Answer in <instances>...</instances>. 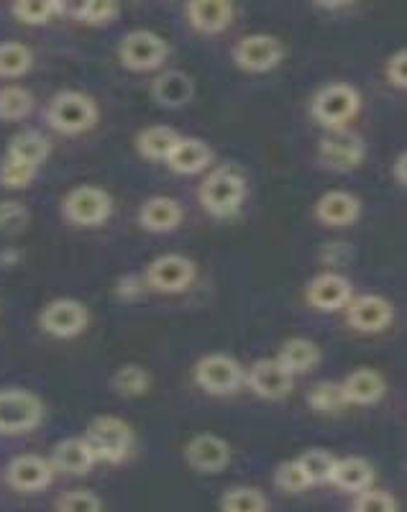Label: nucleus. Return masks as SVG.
I'll list each match as a JSON object with an SVG mask.
<instances>
[{
  "instance_id": "obj_20",
  "label": "nucleus",
  "mask_w": 407,
  "mask_h": 512,
  "mask_svg": "<svg viewBox=\"0 0 407 512\" xmlns=\"http://www.w3.org/2000/svg\"><path fill=\"white\" fill-rule=\"evenodd\" d=\"M185 210H182L180 200L167 198V195H154V198L144 200L139 208V223L144 231L149 233H169L180 228Z\"/></svg>"
},
{
  "instance_id": "obj_16",
  "label": "nucleus",
  "mask_w": 407,
  "mask_h": 512,
  "mask_svg": "<svg viewBox=\"0 0 407 512\" xmlns=\"http://www.w3.org/2000/svg\"><path fill=\"white\" fill-rule=\"evenodd\" d=\"M346 320L359 333H382L395 320V308L382 295H359L346 305Z\"/></svg>"
},
{
  "instance_id": "obj_37",
  "label": "nucleus",
  "mask_w": 407,
  "mask_h": 512,
  "mask_svg": "<svg viewBox=\"0 0 407 512\" xmlns=\"http://www.w3.org/2000/svg\"><path fill=\"white\" fill-rule=\"evenodd\" d=\"M57 512H103V500L90 489H70L57 497Z\"/></svg>"
},
{
  "instance_id": "obj_2",
  "label": "nucleus",
  "mask_w": 407,
  "mask_h": 512,
  "mask_svg": "<svg viewBox=\"0 0 407 512\" xmlns=\"http://www.w3.org/2000/svg\"><path fill=\"white\" fill-rule=\"evenodd\" d=\"M98 103L80 90H59L47 105V121L54 131L67 136L85 134L98 123Z\"/></svg>"
},
{
  "instance_id": "obj_42",
  "label": "nucleus",
  "mask_w": 407,
  "mask_h": 512,
  "mask_svg": "<svg viewBox=\"0 0 407 512\" xmlns=\"http://www.w3.org/2000/svg\"><path fill=\"white\" fill-rule=\"evenodd\" d=\"M384 75H387V82H390L392 88L405 90L407 85V49L400 47L387 64H384Z\"/></svg>"
},
{
  "instance_id": "obj_15",
  "label": "nucleus",
  "mask_w": 407,
  "mask_h": 512,
  "mask_svg": "<svg viewBox=\"0 0 407 512\" xmlns=\"http://www.w3.org/2000/svg\"><path fill=\"white\" fill-rule=\"evenodd\" d=\"M308 303L320 313H336V310L346 308L349 300L354 297V285L346 274L338 272H320L308 282L305 290Z\"/></svg>"
},
{
  "instance_id": "obj_31",
  "label": "nucleus",
  "mask_w": 407,
  "mask_h": 512,
  "mask_svg": "<svg viewBox=\"0 0 407 512\" xmlns=\"http://www.w3.org/2000/svg\"><path fill=\"white\" fill-rule=\"evenodd\" d=\"M221 512H269V500L259 487H231L223 492Z\"/></svg>"
},
{
  "instance_id": "obj_11",
  "label": "nucleus",
  "mask_w": 407,
  "mask_h": 512,
  "mask_svg": "<svg viewBox=\"0 0 407 512\" xmlns=\"http://www.w3.org/2000/svg\"><path fill=\"white\" fill-rule=\"evenodd\" d=\"M367 157V144L351 128H336L320 139L318 159L333 172H354Z\"/></svg>"
},
{
  "instance_id": "obj_5",
  "label": "nucleus",
  "mask_w": 407,
  "mask_h": 512,
  "mask_svg": "<svg viewBox=\"0 0 407 512\" xmlns=\"http://www.w3.org/2000/svg\"><path fill=\"white\" fill-rule=\"evenodd\" d=\"M44 420V402L29 390H0V436L31 433Z\"/></svg>"
},
{
  "instance_id": "obj_6",
  "label": "nucleus",
  "mask_w": 407,
  "mask_h": 512,
  "mask_svg": "<svg viewBox=\"0 0 407 512\" xmlns=\"http://www.w3.org/2000/svg\"><path fill=\"white\" fill-rule=\"evenodd\" d=\"M246 369L241 367L239 361L228 354H208L195 364L192 369V379L198 384L200 390L208 395L226 397L236 395L244 387Z\"/></svg>"
},
{
  "instance_id": "obj_4",
  "label": "nucleus",
  "mask_w": 407,
  "mask_h": 512,
  "mask_svg": "<svg viewBox=\"0 0 407 512\" xmlns=\"http://www.w3.org/2000/svg\"><path fill=\"white\" fill-rule=\"evenodd\" d=\"M85 441H88L90 451H93L95 461H105V464H121L131 451L134 443V431L118 415H98L85 431Z\"/></svg>"
},
{
  "instance_id": "obj_18",
  "label": "nucleus",
  "mask_w": 407,
  "mask_h": 512,
  "mask_svg": "<svg viewBox=\"0 0 407 512\" xmlns=\"http://www.w3.org/2000/svg\"><path fill=\"white\" fill-rule=\"evenodd\" d=\"M233 3L228 0H190L185 6V16L192 29L200 34H221L233 24Z\"/></svg>"
},
{
  "instance_id": "obj_21",
  "label": "nucleus",
  "mask_w": 407,
  "mask_h": 512,
  "mask_svg": "<svg viewBox=\"0 0 407 512\" xmlns=\"http://www.w3.org/2000/svg\"><path fill=\"white\" fill-rule=\"evenodd\" d=\"M49 464H52L54 472L70 474V477H82L93 469V464H98L90 451L88 441L85 438H64L57 446L52 448V456H49Z\"/></svg>"
},
{
  "instance_id": "obj_38",
  "label": "nucleus",
  "mask_w": 407,
  "mask_h": 512,
  "mask_svg": "<svg viewBox=\"0 0 407 512\" xmlns=\"http://www.w3.org/2000/svg\"><path fill=\"white\" fill-rule=\"evenodd\" d=\"M36 175H39V167H31V164L16 162L11 157L0 162V185L11 187V190H21V187L31 185Z\"/></svg>"
},
{
  "instance_id": "obj_7",
  "label": "nucleus",
  "mask_w": 407,
  "mask_h": 512,
  "mask_svg": "<svg viewBox=\"0 0 407 512\" xmlns=\"http://www.w3.org/2000/svg\"><path fill=\"white\" fill-rule=\"evenodd\" d=\"M285 54H287V47L280 36L246 34V36H241L236 44H233L231 57L239 70L262 75V72H269V70H274V67H280L282 59H285Z\"/></svg>"
},
{
  "instance_id": "obj_17",
  "label": "nucleus",
  "mask_w": 407,
  "mask_h": 512,
  "mask_svg": "<svg viewBox=\"0 0 407 512\" xmlns=\"http://www.w3.org/2000/svg\"><path fill=\"white\" fill-rule=\"evenodd\" d=\"M54 479V469L49 459L39 454H21L11 459L6 469V482L18 492H41Z\"/></svg>"
},
{
  "instance_id": "obj_3",
  "label": "nucleus",
  "mask_w": 407,
  "mask_h": 512,
  "mask_svg": "<svg viewBox=\"0 0 407 512\" xmlns=\"http://www.w3.org/2000/svg\"><path fill=\"white\" fill-rule=\"evenodd\" d=\"M361 111V93L349 82H331L323 85L310 100V113L318 123L336 131V128H349L356 113Z\"/></svg>"
},
{
  "instance_id": "obj_13",
  "label": "nucleus",
  "mask_w": 407,
  "mask_h": 512,
  "mask_svg": "<svg viewBox=\"0 0 407 512\" xmlns=\"http://www.w3.org/2000/svg\"><path fill=\"white\" fill-rule=\"evenodd\" d=\"M244 384L262 400H285L295 387V374L287 372L277 359H259L249 367Z\"/></svg>"
},
{
  "instance_id": "obj_33",
  "label": "nucleus",
  "mask_w": 407,
  "mask_h": 512,
  "mask_svg": "<svg viewBox=\"0 0 407 512\" xmlns=\"http://www.w3.org/2000/svg\"><path fill=\"white\" fill-rule=\"evenodd\" d=\"M34 54L21 41H3L0 44V77H21L31 70Z\"/></svg>"
},
{
  "instance_id": "obj_36",
  "label": "nucleus",
  "mask_w": 407,
  "mask_h": 512,
  "mask_svg": "<svg viewBox=\"0 0 407 512\" xmlns=\"http://www.w3.org/2000/svg\"><path fill=\"white\" fill-rule=\"evenodd\" d=\"M308 402L315 413L323 415L341 413V410L349 405L344 397V390H341V382H318L313 390H310Z\"/></svg>"
},
{
  "instance_id": "obj_43",
  "label": "nucleus",
  "mask_w": 407,
  "mask_h": 512,
  "mask_svg": "<svg viewBox=\"0 0 407 512\" xmlns=\"http://www.w3.org/2000/svg\"><path fill=\"white\" fill-rule=\"evenodd\" d=\"M146 282L144 277H139V274H126V277H121L118 280V297H123V300H134V297H139L141 292H144Z\"/></svg>"
},
{
  "instance_id": "obj_30",
  "label": "nucleus",
  "mask_w": 407,
  "mask_h": 512,
  "mask_svg": "<svg viewBox=\"0 0 407 512\" xmlns=\"http://www.w3.org/2000/svg\"><path fill=\"white\" fill-rule=\"evenodd\" d=\"M297 464L303 469L310 487H315V484H331L336 456H333L331 451H326V448H308L305 454L297 456Z\"/></svg>"
},
{
  "instance_id": "obj_32",
  "label": "nucleus",
  "mask_w": 407,
  "mask_h": 512,
  "mask_svg": "<svg viewBox=\"0 0 407 512\" xmlns=\"http://www.w3.org/2000/svg\"><path fill=\"white\" fill-rule=\"evenodd\" d=\"M111 387L121 397H141L152 387V374L146 372L141 364H123L111 377Z\"/></svg>"
},
{
  "instance_id": "obj_29",
  "label": "nucleus",
  "mask_w": 407,
  "mask_h": 512,
  "mask_svg": "<svg viewBox=\"0 0 407 512\" xmlns=\"http://www.w3.org/2000/svg\"><path fill=\"white\" fill-rule=\"evenodd\" d=\"M62 13H72L88 26H108L121 16V6L113 0H85L80 6H62Z\"/></svg>"
},
{
  "instance_id": "obj_1",
  "label": "nucleus",
  "mask_w": 407,
  "mask_h": 512,
  "mask_svg": "<svg viewBox=\"0 0 407 512\" xmlns=\"http://www.w3.org/2000/svg\"><path fill=\"white\" fill-rule=\"evenodd\" d=\"M200 205L213 218L236 216L246 200V180L233 167L210 169L198 190Z\"/></svg>"
},
{
  "instance_id": "obj_9",
  "label": "nucleus",
  "mask_w": 407,
  "mask_h": 512,
  "mask_svg": "<svg viewBox=\"0 0 407 512\" xmlns=\"http://www.w3.org/2000/svg\"><path fill=\"white\" fill-rule=\"evenodd\" d=\"M167 54V41L149 29L128 31L121 39V44H118V59H121L123 67L131 72L157 70V67H162Z\"/></svg>"
},
{
  "instance_id": "obj_34",
  "label": "nucleus",
  "mask_w": 407,
  "mask_h": 512,
  "mask_svg": "<svg viewBox=\"0 0 407 512\" xmlns=\"http://www.w3.org/2000/svg\"><path fill=\"white\" fill-rule=\"evenodd\" d=\"M34 111V95L21 85L0 88V121H21Z\"/></svg>"
},
{
  "instance_id": "obj_44",
  "label": "nucleus",
  "mask_w": 407,
  "mask_h": 512,
  "mask_svg": "<svg viewBox=\"0 0 407 512\" xmlns=\"http://www.w3.org/2000/svg\"><path fill=\"white\" fill-rule=\"evenodd\" d=\"M392 175H395V180L400 182V185H405L407 182V152L397 154L395 164H392Z\"/></svg>"
},
{
  "instance_id": "obj_35",
  "label": "nucleus",
  "mask_w": 407,
  "mask_h": 512,
  "mask_svg": "<svg viewBox=\"0 0 407 512\" xmlns=\"http://www.w3.org/2000/svg\"><path fill=\"white\" fill-rule=\"evenodd\" d=\"M13 16L26 26H41L49 24L57 13H62V3L54 0H18L11 6Z\"/></svg>"
},
{
  "instance_id": "obj_39",
  "label": "nucleus",
  "mask_w": 407,
  "mask_h": 512,
  "mask_svg": "<svg viewBox=\"0 0 407 512\" xmlns=\"http://www.w3.org/2000/svg\"><path fill=\"white\" fill-rule=\"evenodd\" d=\"M274 484H277L282 492H287V495H300V492H305V489L310 487L303 469H300V464H297V459L282 461V464L277 466V472H274Z\"/></svg>"
},
{
  "instance_id": "obj_23",
  "label": "nucleus",
  "mask_w": 407,
  "mask_h": 512,
  "mask_svg": "<svg viewBox=\"0 0 407 512\" xmlns=\"http://www.w3.org/2000/svg\"><path fill=\"white\" fill-rule=\"evenodd\" d=\"M341 390L349 405H374L387 395V379L372 367H359L341 382Z\"/></svg>"
},
{
  "instance_id": "obj_26",
  "label": "nucleus",
  "mask_w": 407,
  "mask_h": 512,
  "mask_svg": "<svg viewBox=\"0 0 407 512\" xmlns=\"http://www.w3.org/2000/svg\"><path fill=\"white\" fill-rule=\"evenodd\" d=\"M277 361H280L282 367L290 374H305L320 364V349L315 341H310V338H287L285 344H282L280 354H277Z\"/></svg>"
},
{
  "instance_id": "obj_8",
  "label": "nucleus",
  "mask_w": 407,
  "mask_h": 512,
  "mask_svg": "<svg viewBox=\"0 0 407 512\" xmlns=\"http://www.w3.org/2000/svg\"><path fill=\"white\" fill-rule=\"evenodd\" d=\"M62 213L75 226H100L111 218L113 198L98 185H77L64 195Z\"/></svg>"
},
{
  "instance_id": "obj_41",
  "label": "nucleus",
  "mask_w": 407,
  "mask_h": 512,
  "mask_svg": "<svg viewBox=\"0 0 407 512\" xmlns=\"http://www.w3.org/2000/svg\"><path fill=\"white\" fill-rule=\"evenodd\" d=\"M29 221V213L21 203L16 200H3L0 203V231H18L24 228Z\"/></svg>"
},
{
  "instance_id": "obj_14",
  "label": "nucleus",
  "mask_w": 407,
  "mask_h": 512,
  "mask_svg": "<svg viewBox=\"0 0 407 512\" xmlns=\"http://www.w3.org/2000/svg\"><path fill=\"white\" fill-rule=\"evenodd\" d=\"M185 461L198 474H221L231 464V443L216 433H198L187 441Z\"/></svg>"
},
{
  "instance_id": "obj_19",
  "label": "nucleus",
  "mask_w": 407,
  "mask_h": 512,
  "mask_svg": "<svg viewBox=\"0 0 407 512\" xmlns=\"http://www.w3.org/2000/svg\"><path fill=\"white\" fill-rule=\"evenodd\" d=\"M315 218L326 226H351L361 216V200L346 190H328L315 200Z\"/></svg>"
},
{
  "instance_id": "obj_28",
  "label": "nucleus",
  "mask_w": 407,
  "mask_h": 512,
  "mask_svg": "<svg viewBox=\"0 0 407 512\" xmlns=\"http://www.w3.org/2000/svg\"><path fill=\"white\" fill-rule=\"evenodd\" d=\"M6 157L31 164V167H41L49 157V139L44 134H39V131H18L8 141Z\"/></svg>"
},
{
  "instance_id": "obj_22",
  "label": "nucleus",
  "mask_w": 407,
  "mask_h": 512,
  "mask_svg": "<svg viewBox=\"0 0 407 512\" xmlns=\"http://www.w3.org/2000/svg\"><path fill=\"white\" fill-rule=\"evenodd\" d=\"M210 164H213V149L195 136H180L167 157V167L177 175H198Z\"/></svg>"
},
{
  "instance_id": "obj_12",
  "label": "nucleus",
  "mask_w": 407,
  "mask_h": 512,
  "mask_svg": "<svg viewBox=\"0 0 407 512\" xmlns=\"http://www.w3.org/2000/svg\"><path fill=\"white\" fill-rule=\"evenodd\" d=\"M90 313L80 300L72 297H57L52 303L44 305L39 315V326L44 333L54 338H75L88 328Z\"/></svg>"
},
{
  "instance_id": "obj_10",
  "label": "nucleus",
  "mask_w": 407,
  "mask_h": 512,
  "mask_svg": "<svg viewBox=\"0 0 407 512\" xmlns=\"http://www.w3.org/2000/svg\"><path fill=\"white\" fill-rule=\"evenodd\" d=\"M195 274H198V267H195L190 256L162 254L149 262L144 272V282L146 287H152L157 292L177 295V292H185L195 282Z\"/></svg>"
},
{
  "instance_id": "obj_45",
  "label": "nucleus",
  "mask_w": 407,
  "mask_h": 512,
  "mask_svg": "<svg viewBox=\"0 0 407 512\" xmlns=\"http://www.w3.org/2000/svg\"><path fill=\"white\" fill-rule=\"evenodd\" d=\"M318 8H326V11H336V8H349V3H318Z\"/></svg>"
},
{
  "instance_id": "obj_27",
  "label": "nucleus",
  "mask_w": 407,
  "mask_h": 512,
  "mask_svg": "<svg viewBox=\"0 0 407 512\" xmlns=\"http://www.w3.org/2000/svg\"><path fill=\"white\" fill-rule=\"evenodd\" d=\"M180 134L169 126H146L136 134V149L141 157L152 159V162H167L172 146L177 144Z\"/></svg>"
},
{
  "instance_id": "obj_25",
  "label": "nucleus",
  "mask_w": 407,
  "mask_h": 512,
  "mask_svg": "<svg viewBox=\"0 0 407 512\" xmlns=\"http://www.w3.org/2000/svg\"><path fill=\"white\" fill-rule=\"evenodd\" d=\"M331 484H336L344 492H351V495H359L364 489H372L374 466L364 456H344V459H336Z\"/></svg>"
},
{
  "instance_id": "obj_24",
  "label": "nucleus",
  "mask_w": 407,
  "mask_h": 512,
  "mask_svg": "<svg viewBox=\"0 0 407 512\" xmlns=\"http://www.w3.org/2000/svg\"><path fill=\"white\" fill-rule=\"evenodd\" d=\"M152 98L162 108H185L195 98V82L182 70L159 72L152 82Z\"/></svg>"
},
{
  "instance_id": "obj_40",
  "label": "nucleus",
  "mask_w": 407,
  "mask_h": 512,
  "mask_svg": "<svg viewBox=\"0 0 407 512\" xmlns=\"http://www.w3.org/2000/svg\"><path fill=\"white\" fill-rule=\"evenodd\" d=\"M354 512H397V502L390 492L364 489L354 500Z\"/></svg>"
}]
</instances>
